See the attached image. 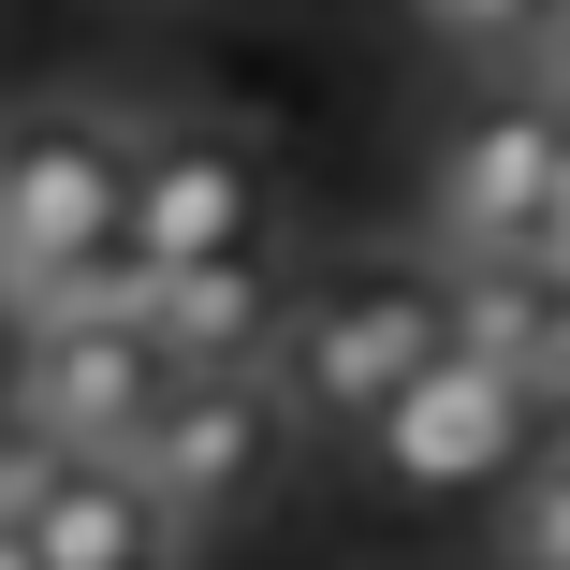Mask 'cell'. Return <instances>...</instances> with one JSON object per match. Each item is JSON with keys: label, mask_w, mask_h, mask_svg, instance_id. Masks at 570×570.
<instances>
[{"label": "cell", "mask_w": 570, "mask_h": 570, "mask_svg": "<svg viewBox=\"0 0 570 570\" xmlns=\"http://www.w3.org/2000/svg\"><path fill=\"white\" fill-rule=\"evenodd\" d=\"M352 439H366V469H381L395 498H483V483H512L527 453H541V381L439 336V352H424Z\"/></svg>", "instance_id": "2"}, {"label": "cell", "mask_w": 570, "mask_h": 570, "mask_svg": "<svg viewBox=\"0 0 570 570\" xmlns=\"http://www.w3.org/2000/svg\"><path fill=\"white\" fill-rule=\"evenodd\" d=\"M439 307H453V352H498L527 381H570V278L541 249H469L439 278Z\"/></svg>", "instance_id": "9"}, {"label": "cell", "mask_w": 570, "mask_h": 570, "mask_svg": "<svg viewBox=\"0 0 570 570\" xmlns=\"http://www.w3.org/2000/svg\"><path fill=\"white\" fill-rule=\"evenodd\" d=\"M556 147H570V102H498V118H469V132L439 147V176H424L439 249H453V264H469V249H541Z\"/></svg>", "instance_id": "6"}, {"label": "cell", "mask_w": 570, "mask_h": 570, "mask_svg": "<svg viewBox=\"0 0 570 570\" xmlns=\"http://www.w3.org/2000/svg\"><path fill=\"white\" fill-rule=\"evenodd\" d=\"M16 352H30V322H0V424H16Z\"/></svg>", "instance_id": "13"}, {"label": "cell", "mask_w": 570, "mask_h": 570, "mask_svg": "<svg viewBox=\"0 0 570 570\" xmlns=\"http://www.w3.org/2000/svg\"><path fill=\"white\" fill-rule=\"evenodd\" d=\"M0 570H45V556H30V527H0Z\"/></svg>", "instance_id": "14"}, {"label": "cell", "mask_w": 570, "mask_h": 570, "mask_svg": "<svg viewBox=\"0 0 570 570\" xmlns=\"http://www.w3.org/2000/svg\"><path fill=\"white\" fill-rule=\"evenodd\" d=\"M118 249H132V132L88 102L0 118V307H30Z\"/></svg>", "instance_id": "1"}, {"label": "cell", "mask_w": 570, "mask_h": 570, "mask_svg": "<svg viewBox=\"0 0 570 570\" xmlns=\"http://www.w3.org/2000/svg\"><path fill=\"white\" fill-rule=\"evenodd\" d=\"M132 469H147V498L176 527H235L278 483V395L249 366H176L161 410H147V439H132Z\"/></svg>", "instance_id": "5"}, {"label": "cell", "mask_w": 570, "mask_h": 570, "mask_svg": "<svg viewBox=\"0 0 570 570\" xmlns=\"http://www.w3.org/2000/svg\"><path fill=\"white\" fill-rule=\"evenodd\" d=\"M264 235V147L235 132H147L132 147V264H235Z\"/></svg>", "instance_id": "7"}, {"label": "cell", "mask_w": 570, "mask_h": 570, "mask_svg": "<svg viewBox=\"0 0 570 570\" xmlns=\"http://www.w3.org/2000/svg\"><path fill=\"white\" fill-rule=\"evenodd\" d=\"M30 556L45 570H161L176 556V512L147 498L132 453H59V483L30 498Z\"/></svg>", "instance_id": "8"}, {"label": "cell", "mask_w": 570, "mask_h": 570, "mask_svg": "<svg viewBox=\"0 0 570 570\" xmlns=\"http://www.w3.org/2000/svg\"><path fill=\"white\" fill-rule=\"evenodd\" d=\"M498 556L512 570H570V439H541L512 469V512H498Z\"/></svg>", "instance_id": "11"}, {"label": "cell", "mask_w": 570, "mask_h": 570, "mask_svg": "<svg viewBox=\"0 0 570 570\" xmlns=\"http://www.w3.org/2000/svg\"><path fill=\"white\" fill-rule=\"evenodd\" d=\"M453 336V307H439V278H410V264H366V278H322L307 307H278V366H293V410L307 424H366L424 352Z\"/></svg>", "instance_id": "3"}, {"label": "cell", "mask_w": 570, "mask_h": 570, "mask_svg": "<svg viewBox=\"0 0 570 570\" xmlns=\"http://www.w3.org/2000/svg\"><path fill=\"white\" fill-rule=\"evenodd\" d=\"M147 336L176 366H249L264 336H278V293H264V264L235 249V264H161L147 278Z\"/></svg>", "instance_id": "10"}, {"label": "cell", "mask_w": 570, "mask_h": 570, "mask_svg": "<svg viewBox=\"0 0 570 570\" xmlns=\"http://www.w3.org/2000/svg\"><path fill=\"white\" fill-rule=\"evenodd\" d=\"M410 16H424V30H453V45H527L556 0H410Z\"/></svg>", "instance_id": "12"}, {"label": "cell", "mask_w": 570, "mask_h": 570, "mask_svg": "<svg viewBox=\"0 0 570 570\" xmlns=\"http://www.w3.org/2000/svg\"><path fill=\"white\" fill-rule=\"evenodd\" d=\"M176 352L147 336V307H73V322H30L16 352V424L59 439V453H132L147 410H161Z\"/></svg>", "instance_id": "4"}]
</instances>
